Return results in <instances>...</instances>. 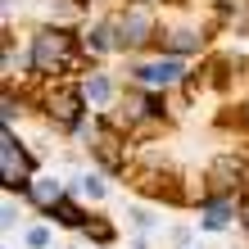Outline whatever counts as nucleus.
I'll return each mask as SVG.
<instances>
[{
  "label": "nucleus",
  "instance_id": "9",
  "mask_svg": "<svg viewBox=\"0 0 249 249\" xmlns=\"http://www.w3.org/2000/svg\"><path fill=\"white\" fill-rule=\"evenodd\" d=\"M86 236H91V240H100V245H109V240H113V227L95 222V227H86Z\"/></svg>",
  "mask_w": 249,
  "mask_h": 249
},
{
  "label": "nucleus",
  "instance_id": "2",
  "mask_svg": "<svg viewBox=\"0 0 249 249\" xmlns=\"http://www.w3.org/2000/svg\"><path fill=\"white\" fill-rule=\"evenodd\" d=\"M118 41H123V46H141V41H150V14H145V9H131L127 14V18L118 23Z\"/></svg>",
  "mask_w": 249,
  "mask_h": 249
},
{
  "label": "nucleus",
  "instance_id": "10",
  "mask_svg": "<svg viewBox=\"0 0 249 249\" xmlns=\"http://www.w3.org/2000/svg\"><path fill=\"white\" fill-rule=\"evenodd\" d=\"M27 245H32V249H46L50 245V231L46 227H32V231H27Z\"/></svg>",
  "mask_w": 249,
  "mask_h": 249
},
{
  "label": "nucleus",
  "instance_id": "11",
  "mask_svg": "<svg viewBox=\"0 0 249 249\" xmlns=\"http://www.w3.org/2000/svg\"><path fill=\"white\" fill-rule=\"evenodd\" d=\"M86 41H91V46H95V50H109V27H95V32H91V36H86Z\"/></svg>",
  "mask_w": 249,
  "mask_h": 249
},
{
  "label": "nucleus",
  "instance_id": "6",
  "mask_svg": "<svg viewBox=\"0 0 249 249\" xmlns=\"http://www.w3.org/2000/svg\"><path fill=\"white\" fill-rule=\"evenodd\" d=\"M32 195H36V204H54V199H64V195H59V186H50V181H36V186H32Z\"/></svg>",
  "mask_w": 249,
  "mask_h": 249
},
{
  "label": "nucleus",
  "instance_id": "3",
  "mask_svg": "<svg viewBox=\"0 0 249 249\" xmlns=\"http://www.w3.org/2000/svg\"><path fill=\"white\" fill-rule=\"evenodd\" d=\"M136 77L150 82V86H168V82L181 77V59H159V64H150V68H136Z\"/></svg>",
  "mask_w": 249,
  "mask_h": 249
},
{
  "label": "nucleus",
  "instance_id": "5",
  "mask_svg": "<svg viewBox=\"0 0 249 249\" xmlns=\"http://www.w3.org/2000/svg\"><path fill=\"white\" fill-rule=\"evenodd\" d=\"M77 190H82V195H91V199H100V195H105V181L86 172V177H77Z\"/></svg>",
  "mask_w": 249,
  "mask_h": 249
},
{
  "label": "nucleus",
  "instance_id": "1",
  "mask_svg": "<svg viewBox=\"0 0 249 249\" xmlns=\"http://www.w3.org/2000/svg\"><path fill=\"white\" fill-rule=\"evenodd\" d=\"M68 46H72L68 32H41L36 46H32V64H36V72H54L59 64H68Z\"/></svg>",
  "mask_w": 249,
  "mask_h": 249
},
{
  "label": "nucleus",
  "instance_id": "12",
  "mask_svg": "<svg viewBox=\"0 0 249 249\" xmlns=\"http://www.w3.org/2000/svg\"><path fill=\"white\" fill-rule=\"evenodd\" d=\"M245 227H249V209H245Z\"/></svg>",
  "mask_w": 249,
  "mask_h": 249
},
{
  "label": "nucleus",
  "instance_id": "4",
  "mask_svg": "<svg viewBox=\"0 0 249 249\" xmlns=\"http://www.w3.org/2000/svg\"><path fill=\"white\" fill-rule=\"evenodd\" d=\"M50 213L59 217L64 227H86V222H82V209H77V204H68V199H54V204H50Z\"/></svg>",
  "mask_w": 249,
  "mask_h": 249
},
{
  "label": "nucleus",
  "instance_id": "7",
  "mask_svg": "<svg viewBox=\"0 0 249 249\" xmlns=\"http://www.w3.org/2000/svg\"><path fill=\"white\" fill-rule=\"evenodd\" d=\"M86 95L91 100H109V77H91L86 82Z\"/></svg>",
  "mask_w": 249,
  "mask_h": 249
},
{
  "label": "nucleus",
  "instance_id": "8",
  "mask_svg": "<svg viewBox=\"0 0 249 249\" xmlns=\"http://www.w3.org/2000/svg\"><path fill=\"white\" fill-rule=\"evenodd\" d=\"M195 46H199L195 32H177V36H172V50H195Z\"/></svg>",
  "mask_w": 249,
  "mask_h": 249
}]
</instances>
